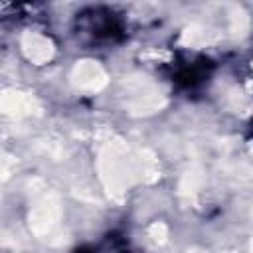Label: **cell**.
Returning a JSON list of instances; mask_svg holds the SVG:
<instances>
[{
    "label": "cell",
    "instance_id": "cell-3",
    "mask_svg": "<svg viewBox=\"0 0 253 253\" xmlns=\"http://www.w3.org/2000/svg\"><path fill=\"white\" fill-rule=\"evenodd\" d=\"M107 77L95 61H81L73 71V83L81 89H101Z\"/></svg>",
    "mask_w": 253,
    "mask_h": 253
},
{
    "label": "cell",
    "instance_id": "cell-2",
    "mask_svg": "<svg viewBox=\"0 0 253 253\" xmlns=\"http://www.w3.org/2000/svg\"><path fill=\"white\" fill-rule=\"evenodd\" d=\"M128 103L138 109V111H146V109H154L158 105V89L148 83L144 77H138V81L132 85L130 83V91H128Z\"/></svg>",
    "mask_w": 253,
    "mask_h": 253
},
{
    "label": "cell",
    "instance_id": "cell-5",
    "mask_svg": "<svg viewBox=\"0 0 253 253\" xmlns=\"http://www.w3.org/2000/svg\"><path fill=\"white\" fill-rule=\"evenodd\" d=\"M251 249H253V247H251Z\"/></svg>",
    "mask_w": 253,
    "mask_h": 253
},
{
    "label": "cell",
    "instance_id": "cell-4",
    "mask_svg": "<svg viewBox=\"0 0 253 253\" xmlns=\"http://www.w3.org/2000/svg\"><path fill=\"white\" fill-rule=\"evenodd\" d=\"M24 47H26L28 57L34 59V61H43V59H49V55H51V45H49V42L43 40V38H40V36H30V38L26 40Z\"/></svg>",
    "mask_w": 253,
    "mask_h": 253
},
{
    "label": "cell",
    "instance_id": "cell-1",
    "mask_svg": "<svg viewBox=\"0 0 253 253\" xmlns=\"http://www.w3.org/2000/svg\"><path fill=\"white\" fill-rule=\"evenodd\" d=\"M59 219V206L53 196H45L40 206H36L34 213H30V223L38 233H49Z\"/></svg>",
    "mask_w": 253,
    "mask_h": 253
}]
</instances>
